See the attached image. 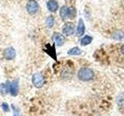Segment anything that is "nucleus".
<instances>
[{
    "label": "nucleus",
    "mask_w": 124,
    "mask_h": 116,
    "mask_svg": "<svg viewBox=\"0 0 124 116\" xmlns=\"http://www.w3.org/2000/svg\"><path fill=\"white\" fill-rule=\"evenodd\" d=\"M95 73L92 70L88 67L81 68L78 72V77L81 81H89L94 78Z\"/></svg>",
    "instance_id": "nucleus-1"
},
{
    "label": "nucleus",
    "mask_w": 124,
    "mask_h": 116,
    "mask_svg": "<svg viewBox=\"0 0 124 116\" xmlns=\"http://www.w3.org/2000/svg\"><path fill=\"white\" fill-rule=\"evenodd\" d=\"M76 15L75 9L73 7H68L64 6L60 9V16L63 20L67 19H74Z\"/></svg>",
    "instance_id": "nucleus-2"
},
{
    "label": "nucleus",
    "mask_w": 124,
    "mask_h": 116,
    "mask_svg": "<svg viewBox=\"0 0 124 116\" xmlns=\"http://www.w3.org/2000/svg\"><path fill=\"white\" fill-rule=\"evenodd\" d=\"M32 83L34 85V87L37 88H40L45 84V79L44 76L41 73H35L32 77Z\"/></svg>",
    "instance_id": "nucleus-3"
},
{
    "label": "nucleus",
    "mask_w": 124,
    "mask_h": 116,
    "mask_svg": "<svg viewBox=\"0 0 124 116\" xmlns=\"http://www.w3.org/2000/svg\"><path fill=\"white\" fill-rule=\"evenodd\" d=\"M26 10L30 15L36 14L39 10V4L36 0H29L26 3Z\"/></svg>",
    "instance_id": "nucleus-4"
},
{
    "label": "nucleus",
    "mask_w": 124,
    "mask_h": 116,
    "mask_svg": "<svg viewBox=\"0 0 124 116\" xmlns=\"http://www.w3.org/2000/svg\"><path fill=\"white\" fill-rule=\"evenodd\" d=\"M62 31H63V33L65 35V36H72V35L75 32V25H74V23L71 22H66L65 24L63 26Z\"/></svg>",
    "instance_id": "nucleus-5"
},
{
    "label": "nucleus",
    "mask_w": 124,
    "mask_h": 116,
    "mask_svg": "<svg viewBox=\"0 0 124 116\" xmlns=\"http://www.w3.org/2000/svg\"><path fill=\"white\" fill-rule=\"evenodd\" d=\"M53 40L58 46H61L65 42V37L63 34L60 33H54L53 34Z\"/></svg>",
    "instance_id": "nucleus-6"
},
{
    "label": "nucleus",
    "mask_w": 124,
    "mask_h": 116,
    "mask_svg": "<svg viewBox=\"0 0 124 116\" xmlns=\"http://www.w3.org/2000/svg\"><path fill=\"white\" fill-rule=\"evenodd\" d=\"M4 57L8 60H13L16 57V50L13 47H8L3 52Z\"/></svg>",
    "instance_id": "nucleus-7"
},
{
    "label": "nucleus",
    "mask_w": 124,
    "mask_h": 116,
    "mask_svg": "<svg viewBox=\"0 0 124 116\" xmlns=\"http://www.w3.org/2000/svg\"><path fill=\"white\" fill-rule=\"evenodd\" d=\"M85 31V22L83 21L82 19H79L78 23V26L76 29V35L77 36L81 37L82 36Z\"/></svg>",
    "instance_id": "nucleus-8"
},
{
    "label": "nucleus",
    "mask_w": 124,
    "mask_h": 116,
    "mask_svg": "<svg viewBox=\"0 0 124 116\" xmlns=\"http://www.w3.org/2000/svg\"><path fill=\"white\" fill-rule=\"evenodd\" d=\"M9 92L12 96H16L19 93V82L18 80H13L9 83Z\"/></svg>",
    "instance_id": "nucleus-9"
},
{
    "label": "nucleus",
    "mask_w": 124,
    "mask_h": 116,
    "mask_svg": "<svg viewBox=\"0 0 124 116\" xmlns=\"http://www.w3.org/2000/svg\"><path fill=\"white\" fill-rule=\"evenodd\" d=\"M46 7L50 12L51 13H55L57 11L58 8H59V5H58V2L56 0H49L46 3Z\"/></svg>",
    "instance_id": "nucleus-10"
},
{
    "label": "nucleus",
    "mask_w": 124,
    "mask_h": 116,
    "mask_svg": "<svg viewBox=\"0 0 124 116\" xmlns=\"http://www.w3.org/2000/svg\"><path fill=\"white\" fill-rule=\"evenodd\" d=\"M81 53H82V51L78 46H75V47L70 49L68 51V54L70 56H79Z\"/></svg>",
    "instance_id": "nucleus-11"
},
{
    "label": "nucleus",
    "mask_w": 124,
    "mask_h": 116,
    "mask_svg": "<svg viewBox=\"0 0 124 116\" xmlns=\"http://www.w3.org/2000/svg\"><path fill=\"white\" fill-rule=\"evenodd\" d=\"M92 41V37L86 35V36H83L81 40V46H87L89 45Z\"/></svg>",
    "instance_id": "nucleus-12"
},
{
    "label": "nucleus",
    "mask_w": 124,
    "mask_h": 116,
    "mask_svg": "<svg viewBox=\"0 0 124 116\" xmlns=\"http://www.w3.org/2000/svg\"><path fill=\"white\" fill-rule=\"evenodd\" d=\"M0 91L3 94H7L8 91H9V83L7 82L6 84H2L0 85Z\"/></svg>",
    "instance_id": "nucleus-13"
},
{
    "label": "nucleus",
    "mask_w": 124,
    "mask_h": 116,
    "mask_svg": "<svg viewBox=\"0 0 124 116\" xmlns=\"http://www.w3.org/2000/svg\"><path fill=\"white\" fill-rule=\"evenodd\" d=\"M54 24V17L53 15H49L46 19V26L49 27V28H51V27H53Z\"/></svg>",
    "instance_id": "nucleus-14"
},
{
    "label": "nucleus",
    "mask_w": 124,
    "mask_h": 116,
    "mask_svg": "<svg viewBox=\"0 0 124 116\" xmlns=\"http://www.w3.org/2000/svg\"><path fill=\"white\" fill-rule=\"evenodd\" d=\"M117 103L119 107L124 108V94H121L117 98Z\"/></svg>",
    "instance_id": "nucleus-15"
},
{
    "label": "nucleus",
    "mask_w": 124,
    "mask_h": 116,
    "mask_svg": "<svg viewBox=\"0 0 124 116\" xmlns=\"http://www.w3.org/2000/svg\"><path fill=\"white\" fill-rule=\"evenodd\" d=\"M1 108H2V109L3 110V111H5V112H9L10 111L9 106V104H8L7 103H2L1 104Z\"/></svg>",
    "instance_id": "nucleus-16"
},
{
    "label": "nucleus",
    "mask_w": 124,
    "mask_h": 116,
    "mask_svg": "<svg viewBox=\"0 0 124 116\" xmlns=\"http://www.w3.org/2000/svg\"><path fill=\"white\" fill-rule=\"evenodd\" d=\"M12 107H13V115L14 116H21L20 115V114H19V110L17 109V108H16V107L13 105V106H12Z\"/></svg>",
    "instance_id": "nucleus-17"
},
{
    "label": "nucleus",
    "mask_w": 124,
    "mask_h": 116,
    "mask_svg": "<svg viewBox=\"0 0 124 116\" xmlns=\"http://www.w3.org/2000/svg\"><path fill=\"white\" fill-rule=\"evenodd\" d=\"M120 52H121L123 54H124V44L121 46V48H120Z\"/></svg>",
    "instance_id": "nucleus-18"
}]
</instances>
